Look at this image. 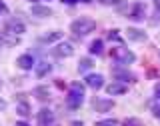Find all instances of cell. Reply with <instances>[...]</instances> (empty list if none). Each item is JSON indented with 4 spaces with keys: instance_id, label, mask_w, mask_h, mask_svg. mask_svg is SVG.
<instances>
[{
    "instance_id": "cell-1",
    "label": "cell",
    "mask_w": 160,
    "mask_h": 126,
    "mask_svg": "<svg viewBox=\"0 0 160 126\" xmlns=\"http://www.w3.org/2000/svg\"><path fill=\"white\" fill-rule=\"evenodd\" d=\"M82 102H84V86L80 82H72L70 84V92L66 96V106L70 110H78Z\"/></svg>"
},
{
    "instance_id": "cell-2",
    "label": "cell",
    "mask_w": 160,
    "mask_h": 126,
    "mask_svg": "<svg viewBox=\"0 0 160 126\" xmlns=\"http://www.w3.org/2000/svg\"><path fill=\"white\" fill-rule=\"evenodd\" d=\"M94 28H96V22H94L92 18H78L70 24V30H72L76 36H86Z\"/></svg>"
},
{
    "instance_id": "cell-3",
    "label": "cell",
    "mask_w": 160,
    "mask_h": 126,
    "mask_svg": "<svg viewBox=\"0 0 160 126\" xmlns=\"http://www.w3.org/2000/svg\"><path fill=\"white\" fill-rule=\"evenodd\" d=\"M110 54H112V58L116 60V62H120V64H132L134 60H136L134 52H130V50L124 48V46H116Z\"/></svg>"
},
{
    "instance_id": "cell-4",
    "label": "cell",
    "mask_w": 160,
    "mask_h": 126,
    "mask_svg": "<svg viewBox=\"0 0 160 126\" xmlns=\"http://www.w3.org/2000/svg\"><path fill=\"white\" fill-rule=\"evenodd\" d=\"M52 54L56 58H66V56H72L74 54V48H72V44L62 42V44H56V46L52 48Z\"/></svg>"
},
{
    "instance_id": "cell-5",
    "label": "cell",
    "mask_w": 160,
    "mask_h": 126,
    "mask_svg": "<svg viewBox=\"0 0 160 126\" xmlns=\"http://www.w3.org/2000/svg\"><path fill=\"white\" fill-rule=\"evenodd\" d=\"M38 124L40 126H56V120H54L52 110H48V108L40 110L38 112Z\"/></svg>"
},
{
    "instance_id": "cell-6",
    "label": "cell",
    "mask_w": 160,
    "mask_h": 126,
    "mask_svg": "<svg viewBox=\"0 0 160 126\" xmlns=\"http://www.w3.org/2000/svg\"><path fill=\"white\" fill-rule=\"evenodd\" d=\"M92 106H94L96 112H108V110L114 108V102H112V100H108V98H94L92 100Z\"/></svg>"
},
{
    "instance_id": "cell-7",
    "label": "cell",
    "mask_w": 160,
    "mask_h": 126,
    "mask_svg": "<svg viewBox=\"0 0 160 126\" xmlns=\"http://www.w3.org/2000/svg\"><path fill=\"white\" fill-rule=\"evenodd\" d=\"M6 30H8L10 34H22L24 30H26V26H24L22 20H18V18H10L8 22H6Z\"/></svg>"
},
{
    "instance_id": "cell-8",
    "label": "cell",
    "mask_w": 160,
    "mask_h": 126,
    "mask_svg": "<svg viewBox=\"0 0 160 126\" xmlns=\"http://www.w3.org/2000/svg\"><path fill=\"white\" fill-rule=\"evenodd\" d=\"M128 16L132 20H144V16H146V6H144V2H136V4H134Z\"/></svg>"
},
{
    "instance_id": "cell-9",
    "label": "cell",
    "mask_w": 160,
    "mask_h": 126,
    "mask_svg": "<svg viewBox=\"0 0 160 126\" xmlns=\"http://www.w3.org/2000/svg\"><path fill=\"white\" fill-rule=\"evenodd\" d=\"M86 84L92 90H98V88L104 86V76H102V74H88V76H86Z\"/></svg>"
},
{
    "instance_id": "cell-10",
    "label": "cell",
    "mask_w": 160,
    "mask_h": 126,
    "mask_svg": "<svg viewBox=\"0 0 160 126\" xmlns=\"http://www.w3.org/2000/svg\"><path fill=\"white\" fill-rule=\"evenodd\" d=\"M16 64L22 70H30L34 66V58H32V54H22V56H18V60H16Z\"/></svg>"
},
{
    "instance_id": "cell-11",
    "label": "cell",
    "mask_w": 160,
    "mask_h": 126,
    "mask_svg": "<svg viewBox=\"0 0 160 126\" xmlns=\"http://www.w3.org/2000/svg\"><path fill=\"white\" fill-rule=\"evenodd\" d=\"M114 76H116L118 82H132V80H134L132 72H128V70H120V68H114Z\"/></svg>"
},
{
    "instance_id": "cell-12",
    "label": "cell",
    "mask_w": 160,
    "mask_h": 126,
    "mask_svg": "<svg viewBox=\"0 0 160 126\" xmlns=\"http://www.w3.org/2000/svg\"><path fill=\"white\" fill-rule=\"evenodd\" d=\"M126 36L130 40H136V42H144V40H146V32H142V30H138V28H128Z\"/></svg>"
},
{
    "instance_id": "cell-13",
    "label": "cell",
    "mask_w": 160,
    "mask_h": 126,
    "mask_svg": "<svg viewBox=\"0 0 160 126\" xmlns=\"http://www.w3.org/2000/svg\"><path fill=\"white\" fill-rule=\"evenodd\" d=\"M106 90H108V94H112V96H118V94H124L128 88H126V84H124V82H112Z\"/></svg>"
},
{
    "instance_id": "cell-14",
    "label": "cell",
    "mask_w": 160,
    "mask_h": 126,
    "mask_svg": "<svg viewBox=\"0 0 160 126\" xmlns=\"http://www.w3.org/2000/svg\"><path fill=\"white\" fill-rule=\"evenodd\" d=\"M62 38V32H50V34H44V36H40V42L42 44H52L56 42V40Z\"/></svg>"
},
{
    "instance_id": "cell-15",
    "label": "cell",
    "mask_w": 160,
    "mask_h": 126,
    "mask_svg": "<svg viewBox=\"0 0 160 126\" xmlns=\"http://www.w3.org/2000/svg\"><path fill=\"white\" fill-rule=\"evenodd\" d=\"M50 70H52V66H50L48 62H40V64H36V76L44 78L46 74H50Z\"/></svg>"
},
{
    "instance_id": "cell-16",
    "label": "cell",
    "mask_w": 160,
    "mask_h": 126,
    "mask_svg": "<svg viewBox=\"0 0 160 126\" xmlns=\"http://www.w3.org/2000/svg\"><path fill=\"white\" fill-rule=\"evenodd\" d=\"M34 96L38 100H48L50 98V90L46 86H38V88H34Z\"/></svg>"
},
{
    "instance_id": "cell-17",
    "label": "cell",
    "mask_w": 160,
    "mask_h": 126,
    "mask_svg": "<svg viewBox=\"0 0 160 126\" xmlns=\"http://www.w3.org/2000/svg\"><path fill=\"white\" fill-rule=\"evenodd\" d=\"M32 14L34 16H50L52 14V10H50L48 6H32Z\"/></svg>"
},
{
    "instance_id": "cell-18",
    "label": "cell",
    "mask_w": 160,
    "mask_h": 126,
    "mask_svg": "<svg viewBox=\"0 0 160 126\" xmlns=\"http://www.w3.org/2000/svg\"><path fill=\"white\" fill-rule=\"evenodd\" d=\"M100 52H102V40L90 42V54H100Z\"/></svg>"
},
{
    "instance_id": "cell-19",
    "label": "cell",
    "mask_w": 160,
    "mask_h": 126,
    "mask_svg": "<svg viewBox=\"0 0 160 126\" xmlns=\"http://www.w3.org/2000/svg\"><path fill=\"white\" fill-rule=\"evenodd\" d=\"M16 110H18L20 116H28V114H30V108H28V104H26V102H20L18 106H16Z\"/></svg>"
},
{
    "instance_id": "cell-20",
    "label": "cell",
    "mask_w": 160,
    "mask_h": 126,
    "mask_svg": "<svg viewBox=\"0 0 160 126\" xmlns=\"http://www.w3.org/2000/svg\"><path fill=\"white\" fill-rule=\"evenodd\" d=\"M122 126H144V124H142V120H138V118H126L122 122Z\"/></svg>"
},
{
    "instance_id": "cell-21",
    "label": "cell",
    "mask_w": 160,
    "mask_h": 126,
    "mask_svg": "<svg viewBox=\"0 0 160 126\" xmlns=\"http://www.w3.org/2000/svg\"><path fill=\"white\" fill-rule=\"evenodd\" d=\"M14 42H18V38H8V36H0V46H4V44H14Z\"/></svg>"
},
{
    "instance_id": "cell-22",
    "label": "cell",
    "mask_w": 160,
    "mask_h": 126,
    "mask_svg": "<svg viewBox=\"0 0 160 126\" xmlns=\"http://www.w3.org/2000/svg\"><path fill=\"white\" fill-rule=\"evenodd\" d=\"M118 122L114 118H108V120H100V122H96V126H116Z\"/></svg>"
},
{
    "instance_id": "cell-23",
    "label": "cell",
    "mask_w": 160,
    "mask_h": 126,
    "mask_svg": "<svg viewBox=\"0 0 160 126\" xmlns=\"http://www.w3.org/2000/svg\"><path fill=\"white\" fill-rule=\"evenodd\" d=\"M90 66H92V60H88V58H84V60H82V62H80V66H78V68H80V70H88Z\"/></svg>"
},
{
    "instance_id": "cell-24",
    "label": "cell",
    "mask_w": 160,
    "mask_h": 126,
    "mask_svg": "<svg viewBox=\"0 0 160 126\" xmlns=\"http://www.w3.org/2000/svg\"><path fill=\"white\" fill-rule=\"evenodd\" d=\"M108 38H110V40H116V42H120V36H118V30H110V32H108Z\"/></svg>"
},
{
    "instance_id": "cell-25",
    "label": "cell",
    "mask_w": 160,
    "mask_h": 126,
    "mask_svg": "<svg viewBox=\"0 0 160 126\" xmlns=\"http://www.w3.org/2000/svg\"><path fill=\"white\" fill-rule=\"evenodd\" d=\"M62 2L64 4H76V2H86L88 4V2H92V0H62Z\"/></svg>"
},
{
    "instance_id": "cell-26",
    "label": "cell",
    "mask_w": 160,
    "mask_h": 126,
    "mask_svg": "<svg viewBox=\"0 0 160 126\" xmlns=\"http://www.w3.org/2000/svg\"><path fill=\"white\" fill-rule=\"evenodd\" d=\"M152 114H154L156 118H160V104H156V106L152 108Z\"/></svg>"
},
{
    "instance_id": "cell-27",
    "label": "cell",
    "mask_w": 160,
    "mask_h": 126,
    "mask_svg": "<svg viewBox=\"0 0 160 126\" xmlns=\"http://www.w3.org/2000/svg\"><path fill=\"white\" fill-rule=\"evenodd\" d=\"M154 96H156V98L160 100V82L156 84V88H154Z\"/></svg>"
},
{
    "instance_id": "cell-28",
    "label": "cell",
    "mask_w": 160,
    "mask_h": 126,
    "mask_svg": "<svg viewBox=\"0 0 160 126\" xmlns=\"http://www.w3.org/2000/svg\"><path fill=\"white\" fill-rule=\"evenodd\" d=\"M100 2H102V4H118L120 0H100Z\"/></svg>"
},
{
    "instance_id": "cell-29",
    "label": "cell",
    "mask_w": 160,
    "mask_h": 126,
    "mask_svg": "<svg viewBox=\"0 0 160 126\" xmlns=\"http://www.w3.org/2000/svg\"><path fill=\"white\" fill-rule=\"evenodd\" d=\"M6 10H8V8H6V4H4V2H0V14H4Z\"/></svg>"
},
{
    "instance_id": "cell-30",
    "label": "cell",
    "mask_w": 160,
    "mask_h": 126,
    "mask_svg": "<svg viewBox=\"0 0 160 126\" xmlns=\"http://www.w3.org/2000/svg\"><path fill=\"white\" fill-rule=\"evenodd\" d=\"M16 126H30L28 122H16Z\"/></svg>"
},
{
    "instance_id": "cell-31",
    "label": "cell",
    "mask_w": 160,
    "mask_h": 126,
    "mask_svg": "<svg viewBox=\"0 0 160 126\" xmlns=\"http://www.w3.org/2000/svg\"><path fill=\"white\" fill-rule=\"evenodd\" d=\"M154 4H156V8L160 10V0H154Z\"/></svg>"
},
{
    "instance_id": "cell-32",
    "label": "cell",
    "mask_w": 160,
    "mask_h": 126,
    "mask_svg": "<svg viewBox=\"0 0 160 126\" xmlns=\"http://www.w3.org/2000/svg\"><path fill=\"white\" fill-rule=\"evenodd\" d=\"M30 2H34V0H30Z\"/></svg>"
}]
</instances>
